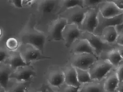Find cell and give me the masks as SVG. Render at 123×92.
Masks as SVG:
<instances>
[{
  "instance_id": "obj_9",
  "label": "cell",
  "mask_w": 123,
  "mask_h": 92,
  "mask_svg": "<svg viewBox=\"0 0 123 92\" xmlns=\"http://www.w3.org/2000/svg\"><path fill=\"white\" fill-rule=\"evenodd\" d=\"M88 9L85 7H77L64 12V17L67 19L68 24H73L77 25L81 29L86 11Z\"/></svg>"
},
{
  "instance_id": "obj_20",
  "label": "cell",
  "mask_w": 123,
  "mask_h": 92,
  "mask_svg": "<svg viewBox=\"0 0 123 92\" xmlns=\"http://www.w3.org/2000/svg\"><path fill=\"white\" fill-rule=\"evenodd\" d=\"M0 87L7 90L8 85L9 79H10V75L12 72V68L7 64H0Z\"/></svg>"
},
{
  "instance_id": "obj_4",
  "label": "cell",
  "mask_w": 123,
  "mask_h": 92,
  "mask_svg": "<svg viewBox=\"0 0 123 92\" xmlns=\"http://www.w3.org/2000/svg\"><path fill=\"white\" fill-rule=\"evenodd\" d=\"M98 58L90 53H79L72 54L70 64L75 68L88 71L92 64Z\"/></svg>"
},
{
  "instance_id": "obj_37",
  "label": "cell",
  "mask_w": 123,
  "mask_h": 92,
  "mask_svg": "<svg viewBox=\"0 0 123 92\" xmlns=\"http://www.w3.org/2000/svg\"><path fill=\"white\" fill-rule=\"evenodd\" d=\"M116 29L118 32V33H119L123 29V22L122 24L120 25H118L117 26H115Z\"/></svg>"
},
{
  "instance_id": "obj_10",
  "label": "cell",
  "mask_w": 123,
  "mask_h": 92,
  "mask_svg": "<svg viewBox=\"0 0 123 92\" xmlns=\"http://www.w3.org/2000/svg\"><path fill=\"white\" fill-rule=\"evenodd\" d=\"M36 74L35 68L29 65L12 71L10 79H15L18 82H28L35 76Z\"/></svg>"
},
{
  "instance_id": "obj_15",
  "label": "cell",
  "mask_w": 123,
  "mask_h": 92,
  "mask_svg": "<svg viewBox=\"0 0 123 92\" xmlns=\"http://www.w3.org/2000/svg\"><path fill=\"white\" fill-rule=\"evenodd\" d=\"M119 80L115 68L112 69L103 79L104 88L106 92H116Z\"/></svg>"
},
{
  "instance_id": "obj_7",
  "label": "cell",
  "mask_w": 123,
  "mask_h": 92,
  "mask_svg": "<svg viewBox=\"0 0 123 92\" xmlns=\"http://www.w3.org/2000/svg\"><path fill=\"white\" fill-rule=\"evenodd\" d=\"M67 24V19L64 16L58 18L53 21L49 29V34L50 39L54 41L63 40L62 32Z\"/></svg>"
},
{
  "instance_id": "obj_24",
  "label": "cell",
  "mask_w": 123,
  "mask_h": 92,
  "mask_svg": "<svg viewBox=\"0 0 123 92\" xmlns=\"http://www.w3.org/2000/svg\"><path fill=\"white\" fill-rule=\"evenodd\" d=\"M75 69L77 73L78 80L81 85L94 81L91 79L88 71L77 68H75Z\"/></svg>"
},
{
  "instance_id": "obj_25",
  "label": "cell",
  "mask_w": 123,
  "mask_h": 92,
  "mask_svg": "<svg viewBox=\"0 0 123 92\" xmlns=\"http://www.w3.org/2000/svg\"><path fill=\"white\" fill-rule=\"evenodd\" d=\"M21 44L20 42L16 38L11 37L6 39L5 48L10 52H14L19 50Z\"/></svg>"
},
{
  "instance_id": "obj_21",
  "label": "cell",
  "mask_w": 123,
  "mask_h": 92,
  "mask_svg": "<svg viewBox=\"0 0 123 92\" xmlns=\"http://www.w3.org/2000/svg\"><path fill=\"white\" fill-rule=\"evenodd\" d=\"M58 6L60 8V13H63L66 11L75 7H84V0H64L59 1Z\"/></svg>"
},
{
  "instance_id": "obj_12",
  "label": "cell",
  "mask_w": 123,
  "mask_h": 92,
  "mask_svg": "<svg viewBox=\"0 0 123 92\" xmlns=\"http://www.w3.org/2000/svg\"><path fill=\"white\" fill-rule=\"evenodd\" d=\"M98 25L93 34L100 36L103 29L105 27L110 26H115L122 24L123 22V14L113 18H107L102 17L98 12Z\"/></svg>"
},
{
  "instance_id": "obj_27",
  "label": "cell",
  "mask_w": 123,
  "mask_h": 92,
  "mask_svg": "<svg viewBox=\"0 0 123 92\" xmlns=\"http://www.w3.org/2000/svg\"><path fill=\"white\" fill-rule=\"evenodd\" d=\"M102 1L103 0H84V7L87 9L97 8Z\"/></svg>"
},
{
  "instance_id": "obj_30",
  "label": "cell",
  "mask_w": 123,
  "mask_h": 92,
  "mask_svg": "<svg viewBox=\"0 0 123 92\" xmlns=\"http://www.w3.org/2000/svg\"><path fill=\"white\" fill-rule=\"evenodd\" d=\"M119 81L123 80V60H122L115 68Z\"/></svg>"
},
{
  "instance_id": "obj_11",
  "label": "cell",
  "mask_w": 123,
  "mask_h": 92,
  "mask_svg": "<svg viewBox=\"0 0 123 92\" xmlns=\"http://www.w3.org/2000/svg\"><path fill=\"white\" fill-rule=\"evenodd\" d=\"M82 32L77 25L68 24L62 32L63 41L65 42L66 45L68 47H70L76 40L80 39Z\"/></svg>"
},
{
  "instance_id": "obj_22",
  "label": "cell",
  "mask_w": 123,
  "mask_h": 92,
  "mask_svg": "<svg viewBox=\"0 0 123 92\" xmlns=\"http://www.w3.org/2000/svg\"><path fill=\"white\" fill-rule=\"evenodd\" d=\"M59 1L56 0H40L37 3L38 10L42 13H49L56 8Z\"/></svg>"
},
{
  "instance_id": "obj_34",
  "label": "cell",
  "mask_w": 123,
  "mask_h": 92,
  "mask_svg": "<svg viewBox=\"0 0 123 92\" xmlns=\"http://www.w3.org/2000/svg\"><path fill=\"white\" fill-rule=\"evenodd\" d=\"M116 92H123V80L119 81L116 89Z\"/></svg>"
},
{
  "instance_id": "obj_40",
  "label": "cell",
  "mask_w": 123,
  "mask_h": 92,
  "mask_svg": "<svg viewBox=\"0 0 123 92\" xmlns=\"http://www.w3.org/2000/svg\"><path fill=\"white\" fill-rule=\"evenodd\" d=\"M2 34H3L2 30L1 28H0V39H1V38H2Z\"/></svg>"
},
{
  "instance_id": "obj_42",
  "label": "cell",
  "mask_w": 123,
  "mask_h": 92,
  "mask_svg": "<svg viewBox=\"0 0 123 92\" xmlns=\"http://www.w3.org/2000/svg\"><path fill=\"white\" fill-rule=\"evenodd\" d=\"M42 92H42H39V91H35V92Z\"/></svg>"
},
{
  "instance_id": "obj_32",
  "label": "cell",
  "mask_w": 123,
  "mask_h": 92,
  "mask_svg": "<svg viewBox=\"0 0 123 92\" xmlns=\"http://www.w3.org/2000/svg\"><path fill=\"white\" fill-rule=\"evenodd\" d=\"M116 43L118 45H123V29L118 33V36L116 40Z\"/></svg>"
},
{
  "instance_id": "obj_8",
  "label": "cell",
  "mask_w": 123,
  "mask_h": 92,
  "mask_svg": "<svg viewBox=\"0 0 123 92\" xmlns=\"http://www.w3.org/2000/svg\"><path fill=\"white\" fill-rule=\"evenodd\" d=\"M98 8L99 13L104 18H113L123 14V10L120 9L111 0H103Z\"/></svg>"
},
{
  "instance_id": "obj_26",
  "label": "cell",
  "mask_w": 123,
  "mask_h": 92,
  "mask_svg": "<svg viewBox=\"0 0 123 92\" xmlns=\"http://www.w3.org/2000/svg\"><path fill=\"white\" fill-rule=\"evenodd\" d=\"M27 82H17L13 85L9 90H7V92H27Z\"/></svg>"
},
{
  "instance_id": "obj_33",
  "label": "cell",
  "mask_w": 123,
  "mask_h": 92,
  "mask_svg": "<svg viewBox=\"0 0 123 92\" xmlns=\"http://www.w3.org/2000/svg\"><path fill=\"white\" fill-rule=\"evenodd\" d=\"M121 10H123V0H111Z\"/></svg>"
},
{
  "instance_id": "obj_19",
  "label": "cell",
  "mask_w": 123,
  "mask_h": 92,
  "mask_svg": "<svg viewBox=\"0 0 123 92\" xmlns=\"http://www.w3.org/2000/svg\"><path fill=\"white\" fill-rule=\"evenodd\" d=\"M79 92H106L104 88L103 80H94L81 85Z\"/></svg>"
},
{
  "instance_id": "obj_16",
  "label": "cell",
  "mask_w": 123,
  "mask_h": 92,
  "mask_svg": "<svg viewBox=\"0 0 123 92\" xmlns=\"http://www.w3.org/2000/svg\"><path fill=\"white\" fill-rule=\"evenodd\" d=\"M63 71L65 77V84L74 87H81V84L78 80L77 73L74 67L70 64Z\"/></svg>"
},
{
  "instance_id": "obj_35",
  "label": "cell",
  "mask_w": 123,
  "mask_h": 92,
  "mask_svg": "<svg viewBox=\"0 0 123 92\" xmlns=\"http://www.w3.org/2000/svg\"><path fill=\"white\" fill-rule=\"evenodd\" d=\"M36 2V0H23V5L24 7L26 6H31L32 4H34Z\"/></svg>"
},
{
  "instance_id": "obj_18",
  "label": "cell",
  "mask_w": 123,
  "mask_h": 92,
  "mask_svg": "<svg viewBox=\"0 0 123 92\" xmlns=\"http://www.w3.org/2000/svg\"><path fill=\"white\" fill-rule=\"evenodd\" d=\"M118 33L115 26H110L104 28L100 36H98L105 42L114 44L116 43V40Z\"/></svg>"
},
{
  "instance_id": "obj_31",
  "label": "cell",
  "mask_w": 123,
  "mask_h": 92,
  "mask_svg": "<svg viewBox=\"0 0 123 92\" xmlns=\"http://www.w3.org/2000/svg\"><path fill=\"white\" fill-rule=\"evenodd\" d=\"M10 2L13 6L16 8L21 9L24 7L23 0H11Z\"/></svg>"
},
{
  "instance_id": "obj_6",
  "label": "cell",
  "mask_w": 123,
  "mask_h": 92,
  "mask_svg": "<svg viewBox=\"0 0 123 92\" xmlns=\"http://www.w3.org/2000/svg\"><path fill=\"white\" fill-rule=\"evenodd\" d=\"M98 7L88 9L86 12L82 24L81 31L94 33L98 23Z\"/></svg>"
},
{
  "instance_id": "obj_3",
  "label": "cell",
  "mask_w": 123,
  "mask_h": 92,
  "mask_svg": "<svg viewBox=\"0 0 123 92\" xmlns=\"http://www.w3.org/2000/svg\"><path fill=\"white\" fill-rule=\"evenodd\" d=\"M22 43L30 45L43 53L47 40V37L43 33L37 30L29 31L22 36Z\"/></svg>"
},
{
  "instance_id": "obj_23",
  "label": "cell",
  "mask_w": 123,
  "mask_h": 92,
  "mask_svg": "<svg viewBox=\"0 0 123 92\" xmlns=\"http://www.w3.org/2000/svg\"><path fill=\"white\" fill-rule=\"evenodd\" d=\"M100 58L107 59L114 68H116L120 62L123 60L117 48L105 53Z\"/></svg>"
},
{
  "instance_id": "obj_41",
  "label": "cell",
  "mask_w": 123,
  "mask_h": 92,
  "mask_svg": "<svg viewBox=\"0 0 123 92\" xmlns=\"http://www.w3.org/2000/svg\"><path fill=\"white\" fill-rule=\"evenodd\" d=\"M42 92H47V88L44 89V90L42 91Z\"/></svg>"
},
{
  "instance_id": "obj_13",
  "label": "cell",
  "mask_w": 123,
  "mask_h": 92,
  "mask_svg": "<svg viewBox=\"0 0 123 92\" xmlns=\"http://www.w3.org/2000/svg\"><path fill=\"white\" fill-rule=\"evenodd\" d=\"M72 54L90 53L96 56V52L89 42L86 39L81 38L76 40L70 47Z\"/></svg>"
},
{
  "instance_id": "obj_28",
  "label": "cell",
  "mask_w": 123,
  "mask_h": 92,
  "mask_svg": "<svg viewBox=\"0 0 123 92\" xmlns=\"http://www.w3.org/2000/svg\"><path fill=\"white\" fill-rule=\"evenodd\" d=\"M11 52L7 50L6 48H0V64H4L10 56Z\"/></svg>"
},
{
  "instance_id": "obj_38",
  "label": "cell",
  "mask_w": 123,
  "mask_h": 92,
  "mask_svg": "<svg viewBox=\"0 0 123 92\" xmlns=\"http://www.w3.org/2000/svg\"><path fill=\"white\" fill-rule=\"evenodd\" d=\"M47 92H57L54 91L53 90L50 89L49 88L48 89H47Z\"/></svg>"
},
{
  "instance_id": "obj_5",
  "label": "cell",
  "mask_w": 123,
  "mask_h": 92,
  "mask_svg": "<svg viewBox=\"0 0 123 92\" xmlns=\"http://www.w3.org/2000/svg\"><path fill=\"white\" fill-rule=\"evenodd\" d=\"M24 60L28 64L35 61L49 58L34 47L26 44L22 43L18 50Z\"/></svg>"
},
{
  "instance_id": "obj_1",
  "label": "cell",
  "mask_w": 123,
  "mask_h": 92,
  "mask_svg": "<svg viewBox=\"0 0 123 92\" xmlns=\"http://www.w3.org/2000/svg\"><path fill=\"white\" fill-rule=\"evenodd\" d=\"M81 38L86 39L94 49L96 54L98 58L101 57L106 53L116 49L118 45L117 44H110L104 42L99 36L93 33L86 32H82Z\"/></svg>"
},
{
  "instance_id": "obj_39",
  "label": "cell",
  "mask_w": 123,
  "mask_h": 92,
  "mask_svg": "<svg viewBox=\"0 0 123 92\" xmlns=\"http://www.w3.org/2000/svg\"><path fill=\"white\" fill-rule=\"evenodd\" d=\"M0 92H7V91L5 89H4L3 88H1L0 87Z\"/></svg>"
},
{
  "instance_id": "obj_29",
  "label": "cell",
  "mask_w": 123,
  "mask_h": 92,
  "mask_svg": "<svg viewBox=\"0 0 123 92\" xmlns=\"http://www.w3.org/2000/svg\"><path fill=\"white\" fill-rule=\"evenodd\" d=\"M61 87H62L61 92H79L81 87H74L73 86L67 85L65 83Z\"/></svg>"
},
{
  "instance_id": "obj_2",
  "label": "cell",
  "mask_w": 123,
  "mask_h": 92,
  "mask_svg": "<svg viewBox=\"0 0 123 92\" xmlns=\"http://www.w3.org/2000/svg\"><path fill=\"white\" fill-rule=\"evenodd\" d=\"M113 68V66L107 59L98 58L92 64L88 72L93 80L102 81Z\"/></svg>"
},
{
  "instance_id": "obj_36",
  "label": "cell",
  "mask_w": 123,
  "mask_h": 92,
  "mask_svg": "<svg viewBox=\"0 0 123 92\" xmlns=\"http://www.w3.org/2000/svg\"><path fill=\"white\" fill-rule=\"evenodd\" d=\"M117 49L123 59V45H118Z\"/></svg>"
},
{
  "instance_id": "obj_17",
  "label": "cell",
  "mask_w": 123,
  "mask_h": 92,
  "mask_svg": "<svg viewBox=\"0 0 123 92\" xmlns=\"http://www.w3.org/2000/svg\"><path fill=\"white\" fill-rule=\"evenodd\" d=\"M48 81L52 86L60 88L65 82L63 71L55 69L50 71L48 75Z\"/></svg>"
},
{
  "instance_id": "obj_14",
  "label": "cell",
  "mask_w": 123,
  "mask_h": 92,
  "mask_svg": "<svg viewBox=\"0 0 123 92\" xmlns=\"http://www.w3.org/2000/svg\"><path fill=\"white\" fill-rule=\"evenodd\" d=\"M4 64L8 65L13 71L20 67L31 65L24 60L18 50L14 52H11L10 56Z\"/></svg>"
}]
</instances>
